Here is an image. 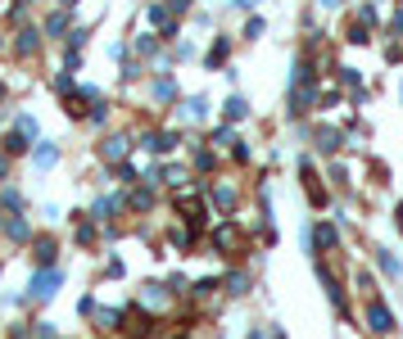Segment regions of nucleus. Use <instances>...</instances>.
Masks as SVG:
<instances>
[{"instance_id":"nucleus-15","label":"nucleus","mask_w":403,"mask_h":339,"mask_svg":"<svg viewBox=\"0 0 403 339\" xmlns=\"http://www.w3.org/2000/svg\"><path fill=\"white\" fill-rule=\"evenodd\" d=\"M318 5H326V9H335V5H340V0H318Z\"/></svg>"},{"instance_id":"nucleus-8","label":"nucleus","mask_w":403,"mask_h":339,"mask_svg":"<svg viewBox=\"0 0 403 339\" xmlns=\"http://www.w3.org/2000/svg\"><path fill=\"white\" fill-rule=\"evenodd\" d=\"M50 258H55V245L50 240H36V263H50Z\"/></svg>"},{"instance_id":"nucleus-9","label":"nucleus","mask_w":403,"mask_h":339,"mask_svg":"<svg viewBox=\"0 0 403 339\" xmlns=\"http://www.w3.org/2000/svg\"><path fill=\"white\" fill-rule=\"evenodd\" d=\"M36 163H41V168H50V163H55V145H41V150H36Z\"/></svg>"},{"instance_id":"nucleus-13","label":"nucleus","mask_w":403,"mask_h":339,"mask_svg":"<svg viewBox=\"0 0 403 339\" xmlns=\"http://www.w3.org/2000/svg\"><path fill=\"white\" fill-rule=\"evenodd\" d=\"M318 145L322 150H335V131H318Z\"/></svg>"},{"instance_id":"nucleus-6","label":"nucleus","mask_w":403,"mask_h":339,"mask_svg":"<svg viewBox=\"0 0 403 339\" xmlns=\"http://www.w3.org/2000/svg\"><path fill=\"white\" fill-rule=\"evenodd\" d=\"M245 113H249V104L241 95H232V100H227V118H245Z\"/></svg>"},{"instance_id":"nucleus-12","label":"nucleus","mask_w":403,"mask_h":339,"mask_svg":"<svg viewBox=\"0 0 403 339\" xmlns=\"http://www.w3.org/2000/svg\"><path fill=\"white\" fill-rule=\"evenodd\" d=\"M5 150H9V154H23V150H27V145H23V136H9V140H5Z\"/></svg>"},{"instance_id":"nucleus-1","label":"nucleus","mask_w":403,"mask_h":339,"mask_svg":"<svg viewBox=\"0 0 403 339\" xmlns=\"http://www.w3.org/2000/svg\"><path fill=\"white\" fill-rule=\"evenodd\" d=\"M367 322H372V331H376V335H390V331H395V317H390L386 303H372V308H367Z\"/></svg>"},{"instance_id":"nucleus-5","label":"nucleus","mask_w":403,"mask_h":339,"mask_svg":"<svg viewBox=\"0 0 403 339\" xmlns=\"http://www.w3.org/2000/svg\"><path fill=\"white\" fill-rule=\"evenodd\" d=\"M36 50V27H23L18 32V55H32Z\"/></svg>"},{"instance_id":"nucleus-16","label":"nucleus","mask_w":403,"mask_h":339,"mask_svg":"<svg viewBox=\"0 0 403 339\" xmlns=\"http://www.w3.org/2000/svg\"><path fill=\"white\" fill-rule=\"evenodd\" d=\"M59 5H64V9H69V5H78V0H59Z\"/></svg>"},{"instance_id":"nucleus-7","label":"nucleus","mask_w":403,"mask_h":339,"mask_svg":"<svg viewBox=\"0 0 403 339\" xmlns=\"http://www.w3.org/2000/svg\"><path fill=\"white\" fill-rule=\"evenodd\" d=\"M122 154H127V140H122V136H118V140H109V145H104V159H122Z\"/></svg>"},{"instance_id":"nucleus-4","label":"nucleus","mask_w":403,"mask_h":339,"mask_svg":"<svg viewBox=\"0 0 403 339\" xmlns=\"http://www.w3.org/2000/svg\"><path fill=\"white\" fill-rule=\"evenodd\" d=\"M213 240H218L222 249H236V240H241V236H236V226L227 222V226H218V231H213Z\"/></svg>"},{"instance_id":"nucleus-14","label":"nucleus","mask_w":403,"mask_h":339,"mask_svg":"<svg viewBox=\"0 0 403 339\" xmlns=\"http://www.w3.org/2000/svg\"><path fill=\"white\" fill-rule=\"evenodd\" d=\"M390 27H399V32H403V9H399V14H395V23H390Z\"/></svg>"},{"instance_id":"nucleus-11","label":"nucleus","mask_w":403,"mask_h":339,"mask_svg":"<svg viewBox=\"0 0 403 339\" xmlns=\"http://www.w3.org/2000/svg\"><path fill=\"white\" fill-rule=\"evenodd\" d=\"M222 59H227V41H218L213 50H208V64H222Z\"/></svg>"},{"instance_id":"nucleus-3","label":"nucleus","mask_w":403,"mask_h":339,"mask_svg":"<svg viewBox=\"0 0 403 339\" xmlns=\"http://www.w3.org/2000/svg\"><path fill=\"white\" fill-rule=\"evenodd\" d=\"M313 245H318V249H331V245H335V226L318 222V226H313Z\"/></svg>"},{"instance_id":"nucleus-2","label":"nucleus","mask_w":403,"mask_h":339,"mask_svg":"<svg viewBox=\"0 0 403 339\" xmlns=\"http://www.w3.org/2000/svg\"><path fill=\"white\" fill-rule=\"evenodd\" d=\"M55 285H59V271H41V276L32 280V294H36V298H50Z\"/></svg>"},{"instance_id":"nucleus-10","label":"nucleus","mask_w":403,"mask_h":339,"mask_svg":"<svg viewBox=\"0 0 403 339\" xmlns=\"http://www.w3.org/2000/svg\"><path fill=\"white\" fill-rule=\"evenodd\" d=\"M64 23H69V18H64V14H55L50 23H45V32H50V36H59V32H64Z\"/></svg>"}]
</instances>
